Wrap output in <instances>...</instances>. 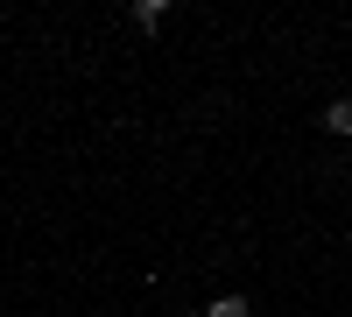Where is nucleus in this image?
<instances>
[{"label": "nucleus", "mask_w": 352, "mask_h": 317, "mask_svg": "<svg viewBox=\"0 0 352 317\" xmlns=\"http://www.w3.org/2000/svg\"><path fill=\"white\" fill-rule=\"evenodd\" d=\"M134 21L141 28H162V0H134Z\"/></svg>", "instance_id": "2"}, {"label": "nucleus", "mask_w": 352, "mask_h": 317, "mask_svg": "<svg viewBox=\"0 0 352 317\" xmlns=\"http://www.w3.org/2000/svg\"><path fill=\"white\" fill-rule=\"evenodd\" d=\"M324 127H331V134H352V99H331V106H324Z\"/></svg>", "instance_id": "1"}, {"label": "nucleus", "mask_w": 352, "mask_h": 317, "mask_svg": "<svg viewBox=\"0 0 352 317\" xmlns=\"http://www.w3.org/2000/svg\"><path fill=\"white\" fill-rule=\"evenodd\" d=\"M204 317H247V296H219V303L204 310Z\"/></svg>", "instance_id": "3"}]
</instances>
